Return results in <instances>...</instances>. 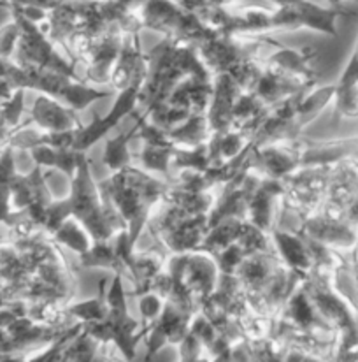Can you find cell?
Instances as JSON below:
<instances>
[{
    "label": "cell",
    "instance_id": "cell-1",
    "mask_svg": "<svg viewBox=\"0 0 358 362\" xmlns=\"http://www.w3.org/2000/svg\"><path fill=\"white\" fill-rule=\"evenodd\" d=\"M280 6V11L273 13L274 27H311L314 30L327 32L328 35H335V20L345 16L346 13L341 7L314 6L307 0H273Z\"/></svg>",
    "mask_w": 358,
    "mask_h": 362
},
{
    "label": "cell",
    "instance_id": "cell-2",
    "mask_svg": "<svg viewBox=\"0 0 358 362\" xmlns=\"http://www.w3.org/2000/svg\"><path fill=\"white\" fill-rule=\"evenodd\" d=\"M18 6H37V7H44V9H49L56 0H14Z\"/></svg>",
    "mask_w": 358,
    "mask_h": 362
}]
</instances>
